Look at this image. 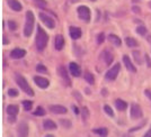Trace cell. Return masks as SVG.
Masks as SVG:
<instances>
[{
	"instance_id": "cell-20",
	"label": "cell",
	"mask_w": 151,
	"mask_h": 137,
	"mask_svg": "<svg viewBox=\"0 0 151 137\" xmlns=\"http://www.w3.org/2000/svg\"><path fill=\"white\" fill-rule=\"evenodd\" d=\"M108 41L113 44V45H115V46H121V45H122L121 38L119 37V36H116L115 34H109V35H108Z\"/></svg>"
},
{
	"instance_id": "cell-14",
	"label": "cell",
	"mask_w": 151,
	"mask_h": 137,
	"mask_svg": "<svg viewBox=\"0 0 151 137\" xmlns=\"http://www.w3.org/2000/svg\"><path fill=\"white\" fill-rule=\"evenodd\" d=\"M69 70L70 72H71V74L73 75V76H79V75L81 74V68L75 62H71L69 64Z\"/></svg>"
},
{
	"instance_id": "cell-23",
	"label": "cell",
	"mask_w": 151,
	"mask_h": 137,
	"mask_svg": "<svg viewBox=\"0 0 151 137\" xmlns=\"http://www.w3.org/2000/svg\"><path fill=\"white\" fill-rule=\"evenodd\" d=\"M125 43H126V45H127L129 47H137V46L139 45L138 41H137L135 38H133V37H126L125 38Z\"/></svg>"
},
{
	"instance_id": "cell-12",
	"label": "cell",
	"mask_w": 151,
	"mask_h": 137,
	"mask_svg": "<svg viewBox=\"0 0 151 137\" xmlns=\"http://www.w3.org/2000/svg\"><path fill=\"white\" fill-rule=\"evenodd\" d=\"M69 34L72 39H78V38L81 37L82 31L79 27H75V26H71L69 28Z\"/></svg>"
},
{
	"instance_id": "cell-9",
	"label": "cell",
	"mask_w": 151,
	"mask_h": 137,
	"mask_svg": "<svg viewBox=\"0 0 151 137\" xmlns=\"http://www.w3.org/2000/svg\"><path fill=\"white\" fill-rule=\"evenodd\" d=\"M49 110L54 115H64L67 113V108L61 105H52L49 107Z\"/></svg>"
},
{
	"instance_id": "cell-46",
	"label": "cell",
	"mask_w": 151,
	"mask_h": 137,
	"mask_svg": "<svg viewBox=\"0 0 151 137\" xmlns=\"http://www.w3.org/2000/svg\"><path fill=\"white\" fill-rule=\"evenodd\" d=\"M149 7H150V8H151V1H150V2H149Z\"/></svg>"
},
{
	"instance_id": "cell-44",
	"label": "cell",
	"mask_w": 151,
	"mask_h": 137,
	"mask_svg": "<svg viewBox=\"0 0 151 137\" xmlns=\"http://www.w3.org/2000/svg\"><path fill=\"white\" fill-rule=\"evenodd\" d=\"M143 137H151V127H150V129L145 133V135H143Z\"/></svg>"
},
{
	"instance_id": "cell-41",
	"label": "cell",
	"mask_w": 151,
	"mask_h": 137,
	"mask_svg": "<svg viewBox=\"0 0 151 137\" xmlns=\"http://www.w3.org/2000/svg\"><path fill=\"white\" fill-rule=\"evenodd\" d=\"M72 110H73V112H75L76 115H79V113H80V112H79V109H78V107L72 106Z\"/></svg>"
},
{
	"instance_id": "cell-29",
	"label": "cell",
	"mask_w": 151,
	"mask_h": 137,
	"mask_svg": "<svg viewBox=\"0 0 151 137\" xmlns=\"http://www.w3.org/2000/svg\"><path fill=\"white\" fill-rule=\"evenodd\" d=\"M36 71H37L38 73H47V68L43 64H38L37 66H36Z\"/></svg>"
},
{
	"instance_id": "cell-39",
	"label": "cell",
	"mask_w": 151,
	"mask_h": 137,
	"mask_svg": "<svg viewBox=\"0 0 151 137\" xmlns=\"http://www.w3.org/2000/svg\"><path fill=\"white\" fill-rule=\"evenodd\" d=\"M16 120V116H8V121L9 123H14Z\"/></svg>"
},
{
	"instance_id": "cell-31",
	"label": "cell",
	"mask_w": 151,
	"mask_h": 137,
	"mask_svg": "<svg viewBox=\"0 0 151 137\" xmlns=\"http://www.w3.org/2000/svg\"><path fill=\"white\" fill-rule=\"evenodd\" d=\"M133 56H134L135 61H137L139 64H142V60H141V56H140V52H139V51H133Z\"/></svg>"
},
{
	"instance_id": "cell-38",
	"label": "cell",
	"mask_w": 151,
	"mask_h": 137,
	"mask_svg": "<svg viewBox=\"0 0 151 137\" xmlns=\"http://www.w3.org/2000/svg\"><path fill=\"white\" fill-rule=\"evenodd\" d=\"M145 121H143V123H142V124L140 125V126H135V127H133V128H131V129H130V133H132V131H139V129H140V128H142V127H143V126H145Z\"/></svg>"
},
{
	"instance_id": "cell-21",
	"label": "cell",
	"mask_w": 151,
	"mask_h": 137,
	"mask_svg": "<svg viewBox=\"0 0 151 137\" xmlns=\"http://www.w3.org/2000/svg\"><path fill=\"white\" fill-rule=\"evenodd\" d=\"M19 112V108L16 105H9L7 107V113L8 116H17V113Z\"/></svg>"
},
{
	"instance_id": "cell-25",
	"label": "cell",
	"mask_w": 151,
	"mask_h": 137,
	"mask_svg": "<svg viewBox=\"0 0 151 137\" xmlns=\"http://www.w3.org/2000/svg\"><path fill=\"white\" fill-rule=\"evenodd\" d=\"M95 134H98V135H101V136H106L107 134H108V129L107 128H96V129H93Z\"/></svg>"
},
{
	"instance_id": "cell-11",
	"label": "cell",
	"mask_w": 151,
	"mask_h": 137,
	"mask_svg": "<svg viewBox=\"0 0 151 137\" xmlns=\"http://www.w3.org/2000/svg\"><path fill=\"white\" fill-rule=\"evenodd\" d=\"M58 72H59L60 76L62 78L63 81L65 82V84L71 86V80H70L69 74H68V72H67V68H64V66H60V68H58Z\"/></svg>"
},
{
	"instance_id": "cell-1",
	"label": "cell",
	"mask_w": 151,
	"mask_h": 137,
	"mask_svg": "<svg viewBox=\"0 0 151 137\" xmlns=\"http://www.w3.org/2000/svg\"><path fill=\"white\" fill-rule=\"evenodd\" d=\"M36 38H35V43H36V47L40 52L44 51V49L47 45V42H49V36L46 34V31L38 25L37 29H36Z\"/></svg>"
},
{
	"instance_id": "cell-27",
	"label": "cell",
	"mask_w": 151,
	"mask_h": 137,
	"mask_svg": "<svg viewBox=\"0 0 151 137\" xmlns=\"http://www.w3.org/2000/svg\"><path fill=\"white\" fill-rule=\"evenodd\" d=\"M45 113H46V112H45L43 107H37V108H36V110L34 111V115H35V116H40V117L44 116Z\"/></svg>"
},
{
	"instance_id": "cell-28",
	"label": "cell",
	"mask_w": 151,
	"mask_h": 137,
	"mask_svg": "<svg viewBox=\"0 0 151 137\" xmlns=\"http://www.w3.org/2000/svg\"><path fill=\"white\" fill-rule=\"evenodd\" d=\"M23 107H24L25 110L28 111V110H31L32 107H33V102L29 101V100H24V101H23Z\"/></svg>"
},
{
	"instance_id": "cell-40",
	"label": "cell",
	"mask_w": 151,
	"mask_h": 137,
	"mask_svg": "<svg viewBox=\"0 0 151 137\" xmlns=\"http://www.w3.org/2000/svg\"><path fill=\"white\" fill-rule=\"evenodd\" d=\"M145 61H147V64L149 65V68H151V61H150V57H149V56H148V55H145Z\"/></svg>"
},
{
	"instance_id": "cell-43",
	"label": "cell",
	"mask_w": 151,
	"mask_h": 137,
	"mask_svg": "<svg viewBox=\"0 0 151 137\" xmlns=\"http://www.w3.org/2000/svg\"><path fill=\"white\" fill-rule=\"evenodd\" d=\"M145 96H147V97L151 100V90H145Z\"/></svg>"
},
{
	"instance_id": "cell-18",
	"label": "cell",
	"mask_w": 151,
	"mask_h": 137,
	"mask_svg": "<svg viewBox=\"0 0 151 137\" xmlns=\"http://www.w3.org/2000/svg\"><path fill=\"white\" fill-rule=\"evenodd\" d=\"M43 127L46 131H53V129H57V124L51 119H46L43 121Z\"/></svg>"
},
{
	"instance_id": "cell-22",
	"label": "cell",
	"mask_w": 151,
	"mask_h": 137,
	"mask_svg": "<svg viewBox=\"0 0 151 137\" xmlns=\"http://www.w3.org/2000/svg\"><path fill=\"white\" fill-rule=\"evenodd\" d=\"M115 106H116V108H117L120 111H124L126 108H127V103H126L124 100L116 99L115 100Z\"/></svg>"
},
{
	"instance_id": "cell-13",
	"label": "cell",
	"mask_w": 151,
	"mask_h": 137,
	"mask_svg": "<svg viewBox=\"0 0 151 137\" xmlns=\"http://www.w3.org/2000/svg\"><path fill=\"white\" fill-rule=\"evenodd\" d=\"M34 82H35L40 88H42V89L47 88L49 84H50L49 80L45 79V78H42V76H34Z\"/></svg>"
},
{
	"instance_id": "cell-33",
	"label": "cell",
	"mask_w": 151,
	"mask_h": 137,
	"mask_svg": "<svg viewBox=\"0 0 151 137\" xmlns=\"http://www.w3.org/2000/svg\"><path fill=\"white\" fill-rule=\"evenodd\" d=\"M104 110H105V112H106L107 115L109 116V117H114V111H113V109L111 108L109 106H105L104 107Z\"/></svg>"
},
{
	"instance_id": "cell-36",
	"label": "cell",
	"mask_w": 151,
	"mask_h": 137,
	"mask_svg": "<svg viewBox=\"0 0 151 137\" xmlns=\"http://www.w3.org/2000/svg\"><path fill=\"white\" fill-rule=\"evenodd\" d=\"M8 96H10V97H17L18 96V91L16 89H9L8 90Z\"/></svg>"
},
{
	"instance_id": "cell-30",
	"label": "cell",
	"mask_w": 151,
	"mask_h": 137,
	"mask_svg": "<svg viewBox=\"0 0 151 137\" xmlns=\"http://www.w3.org/2000/svg\"><path fill=\"white\" fill-rule=\"evenodd\" d=\"M137 33H138L139 35H141V36H145V34H147V28H145V26H139L138 28H137Z\"/></svg>"
},
{
	"instance_id": "cell-35",
	"label": "cell",
	"mask_w": 151,
	"mask_h": 137,
	"mask_svg": "<svg viewBox=\"0 0 151 137\" xmlns=\"http://www.w3.org/2000/svg\"><path fill=\"white\" fill-rule=\"evenodd\" d=\"M34 1H35V4H36L38 7H41V8H45L46 5H47L45 0H34Z\"/></svg>"
},
{
	"instance_id": "cell-3",
	"label": "cell",
	"mask_w": 151,
	"mask_h": 137,
	"mask_svg": "<svg viewBox=\"0 0 151 137\" xmlns=\"http://www.w3.org/2000/svg\"><path fill=\"white\" fill-rule=\"evenodd\" d=\"M15 79H16V82H17V84H18L19 87H20V89L25 92V93H27L28 96H34V90L32 89L31 87H29V84H28V82H27V80H26L25 78L23 76L22 74H18V73H16L15 74Z\"/></svg>"
},
{
	"instance_id": "cell-10",
	"label": "cell",
	"mask_w": 151,
	"mask_h": 137,
	"mask_svg": "<svg viewBox=\"0 0 151 137\" xmlns=\"http://www.w3.org/2000/svg\"><path fill=\"white\" fill-rule=\"evenodd\" d=\"M101 57L103 59V61L105 62V64H106V65H111V64H112V62H113V60H114L113 54H112V53H111L108 50L103 51V53L101 54Z\"/></svg>"
},
{
	"instance_id": "cell-17",
	"label": "cell",
	"mask_w": 151,
	"mask_h": 137,
	"mask_svg": "<svg viewBox=\"0 0 151 137\" xmlns=\"http://www.w3.org/2000/svg\"><path fill=\"white\" fill-rule=\"evenodd\" d=\"M123 62H124L126 68H127L129 71H131V72H137V68H135V66L133 65V63L131 62L130 57H129L127 55H124V56H123Z\"/></svg>"
},
{
	"instance_id": "cell-26",
	"label": "cell",
	"mask_w": 151,
	"mask_h": 137,
	"mask_svg": "<svg viewBox=\"0 0 151 137\" xmlns=\"http://www.w3.org/2000/svg\"><path fill=\"white\" fill-rule=\"evenodd\" d=\"M81 113H82V120L86 121L89 117V111H88V108L87 107H82L81 109Z\"/></svg>"
},
{
	"instance_id": "cell-2",
	"label": "cell",
	"mask_w": 151,
	"mask_h": 137,
	"mask_svg": "<svg viewBox=\"0 0 151 137\" xmlns=\"http://www.w3.org/2000/svg\"><path fill=\"white\" fill-rule=\"evenodd\" d=\"M34 24H35V17L34 14L31 10H28L26 13V21L25 27H24V35L26 37H29L33 33V28H34Z\"/></svg>"
},
{
	"instance_id": "cell-45",
	"label": "cell",
	"mask_w": 151,
	"mask_h": 137,
	"mask_svg": "<svg viewBox=\"0 0 151 137\" xmlns=\"http://www.w3.org/2000/svg\"><path fill=\"white\" fill-rule=\"evenodd\" d=\"M45 137H54V136H53V135H51V134H49V135H46Z\"/></svg>"
},
{
	"instance_id": "cell-15",
	"label": "cell",
	"mask_w": 151,
	"mask_h": 137,
	"mask_svg": "<svg viewBox=\"0 0 151 137\" xmlns=\"http://www.w3.org/2000/svg\"><path fill=\"white\" fill-rule=\"evenodd\" d=\"M26 55V51L23 50V49H15L10 52V56L15 59V60H18V59H22Z\"/></svg>"
},
{
	"instance_id": "cell-6",
	"label": "cell",
	"mask_w": 151,
	"mask_h": 137,
	"mask_svg": "<svg viewBox=\"0 0 151 137\" xmlns=\"http://www.w3.org/2000/svg\"><path fill=\"white\" fill-rule=\"evenodd\" d=\"M38 17L42 20V23H43L46 27H49L50 29H53V28L55 27V21H54V19L52 18V17H50L49 15H46V14H44V13H40Z\"/></svg>"
},
{
	"instance_id": "cell-4",
	"label": "cell",
	"mask_w": 151,
	"mask_h": 137,
	"mask_svg": "<svg viewBox=\"0 0 151 137\" xmlns=\"http://www.w3.org/2000/svg\"><path fill=\"white\" fill-rule=\"evenodd\" d=\"M120 68H121L120 63H116L114 66H112V68H109V70L107 71L106 75H105L106 80H108V81H114V80L117 78V75H119Z\"/></svg>"
},
{
	"instance_id": "cell-16",
	"label": "cell",
	"mask_w": 151,
	"mask_h": 137,
	"mask_svg": "<svg viewBox=\"0 0 151 137\" xmlns=\"http://www.w3.org/2000/svg\"><path fill=\"white\" fill-rule=\"evenodd\" d=\"M7 4L15 11H20L23 9V6H22V4L19 2L18 0H7Z\"/></svg>"
},
{
	"instance_id": "cell-24",
	"label": "cell",
	"mask_w": 151,
	"mask_h": 137,
	"mask_svg": "<svg viewBox=\"0 0 151 137\" xmlns=\"http://www.w3.org/2000/svg\"><path fill=\"white\" fill-rule=\"evenodd\" d=\"M83 78H85V80L88 82L89 84H94V83H95L94 75L91 74L90 72H85V74H83Z\"/></svg>"
},
{
	"instance_id": "cell-8",
	"label": "cell",
	"mask_w": 151,
	"mask_h": 137,
	"mask_svg": "<svg viewBox=\"0 0 151 137\" xmlns=\"http://www.w3.org/2000/svg\"><path fill=\"white\" fill-rule=\"evenodd\" d=\"M28 125L22 121L20 124L17 126V136L18 137H28Z\"/></svg>"
},
{
	"instance_id": "cell-7",
	"label": "cell",
	"mask_w": 151,
	"mask_h": 137,
	"mask_svg": "<svg viewBox=\"0 0 151 137\" xmlns=\"http://www.w3.org/2000/svg\"><path fill=\"white\" fill-rule=\"evenodd\" d=\"M143 116V112L141 107L138 103H132L131 105V118L132 119H139Z\"/></svg>"
},
{
	"instance_id": "cell-42",
	"label": "cell",
	"mask_w": 151,
	"mask_h": 137,
	"mask_svg": "<svg viewBox=\"0 0 151 137\" xmlns=\"http://www.w3.org/2000/svg\"><path fill=\"white\" fill-rule=\"evenodd\" d=\"M133 11H134V13H137V14H139L140 11H141V9H140L138 6H133Z\"/></svg>"
},
{
	"instance_id": "cell-19",
	"label": "cell",
	"mask_w": 151,
	"mask_h": 137,
	"mask_svg": "<svg viewBox=\"0 0 151 137\" xmlns=\"http://www.w3.org/2000/svg\"><path fill=\"white\" fill-rule=\"evenodd\" d=\"M64 46V37L62 35H57L55 36V49L57 51H61Z\"/></svg>"
},
{
	"instance_id": "cell-34",
	"label": "cell",
	"mask_w": 151,
	"mask_h": 137,
	"mask_svg": "<svg viewBox=\"0 0 151 137\" xmlns=\"http://www.w3.org/2000/svg\"><path fill=\"white\" fill-rule=\"evenodd\" d=\"M8 26H9V29L10 31H16L17 29V24L14 20H9L8 21Z\"/></svg>"
},
{
	"instance_id": "cell-32",
	"label": "cell",
	"mask_w": 151,
	"mask_h": 137,
	"mask_svg": "<svg viewBox=\"0 0 151 137\" xmlns=\"http://www.w3.org/2000/svg\"><path fill=\"white\" fill-rule=\"evenodd\" d=\"M60 124L62 125L63 127H65V128H70L71 127V121L68 120V119H61L60 120Z\"/></svg>"
},
{
	"instance_id": "cell-37",
	"label": "cell",
	"mask_w": 151,
	"mask_h": 137,
	"mask_svg": "<svg viewBox=\"0 0 151 137\" xmlns=\"http://www.w3.org/2000/svg\"><path fill=\"white\" fill-rule=\"evenodd\" d=\"M104 39H105V35H104V33H101V34L97 36V43L101 44L104 42Z\"/></svg>"
},
{
	"instance_id": "cell-5",
	"label": "cell",
	"mask_w": 151,
	"mask_h": 137,
	"mask_svg": "<svg viewBox=\"0 0 151 137\" xmlns=\"http://www.w3.org/2000/svg\"><path fill=\"white\" fill-rule=\"evenodd\" d=\"M78 15L80 19H82L83 21L88 23L90 21V17H91V13H90V9L87 6H79L78 7Z\"/></svg>"
}]
</instances>
